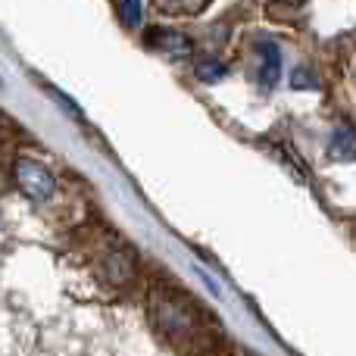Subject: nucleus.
Masks as SVG:
<instances>
[{
  "instance_id": "nucleus-1",
  "label": "nucleus",
  "mask_w": 356,
  "mask_h": 356,
  "mask_svg": "<svg viewBox=\"0 0 356 356\" xmlns=\"http://www.w3.org/2000/svg\"><path fill=\"white\" fill-rule=\"evenodd\" d=\"M150 319L166 334L169 344L184 353H213L219 347L209 313L169 282H160L150 291Z\"/></svg>"
},
{
  "instance_id": "nucleus-2",
  "label": "nucleus",
  "mask_w": 356,
  "mask_h": 356,
  "mask_svg": "<svg viewBox=\"0 0 356 356\" xmlns=\"http://www.w3.org/2000/svg\"><path fill=\"white\" fill-rule=\"evenodd\" d=\"M94 253H97V272L104 282L116 284V288H125V284L135 282L138 257L129 244H116V241H110V234H106V238L94 247Z\"/></svg>"
},
{
  "instance_id": "nucleus-3",
  "label": "nucleus",
  "mask_w": 356,
  "mask_h": 356,
  "mask_svg": "<svg viewBox=\"0 0 356 356\" xmlns=\"http://www.w3.org/2000/svg\"><path fill=\"white\" fill-rule=\"evenodd\" d=\"M13 178H16L19 191L25 197H31L35 203H47L54 200L56 194V178L50 172L44 163L31 160V156H19L16 160V169H13Z\"/></svg>"
},
{
  "instance_id": "nucleus-4",
  "label": "nucleus",
  "mask_w": 356,
  "mask_h": 356,
  "mask_svg": "<svg viewBox=\"0 0 356 356\" xmlns=\"http://www.w3.org/2000/svg\"><path fill=\"white\" fill-rule=\"evenodd\" d=\"M259 88L263 91H272V88L278 85V79H282V50H278V44L272 41H263L259 44Z\"/></svg>"
},
{
  "instance_id": "nucleus-5",
  "label": "nucleus",
  "mask_w": 356,
  "mask_h": 356,
  "mask_svg": "<svg viewBox=\"0 0 356 356\" xmlns=\"http://www.w3.org/2000/svg\"><path fill=\"white\" fill-rule=\"evenodd\" d=\"M328 154L334 156V160H356V135L350 129H338L332 135V141H328Z\"/></svg>"
},
{
  "instance_id": "nucleus-6",
  "label": "nucleus",
  "mask_w": 356,
  "mask_h": 356,
  "mask_svg": "<svg viewBox=\"0 0 356 356\" xmlns=\"http://www.w3.org/2000/svg\"><path fill=\"white\" fill-rule=\"evenodd\" d=\"M147 41L156 44V47H163V50H188L191 47V41L184 35H178V31H166V29L150 31Z\"/></svg>"
},
{
  "instance_id": "nucleus-7",
  "label": "nucleus",
  "mask_w": 356,
  "mask_h": 356,
  "mask_svg": "<svg viewBox=\"0 0 356 356\" xmlns=\"http://www.w3.org/2000/svg\"><path fill=\"white\" fill-rule=\"evenodd\" d=\"M194 72L200 81H219L222 75H225V66H222V63H213V60H197Z\"/></svg>"
},
{
  "instance_id": "nucleus-8",
  "label": "nucleus",
  "mask_w": 356,
  "mask_h": 356,
  "mask_svg": "<svg viewBox=\"0 0 356 356\" xmlns=\"http://www.w3.org/2000/svg\"><path fill=\"white\" fill-rule=\"evenodd\" d=\"M116 13L125 19V25H138L144 19V6L141 3H116Z\"/></svg>"
},
{
  "instance_id": "nucleus-9",
  "label": "nucleus",
  "mask_w": 356,
  "mask_h": 356,
  "mask_svg": "<svg viewBox=\"0 0 356 356\" xmlns=\"http://www.w3.org/2000/svg\"><path fill=\"white\" fill-rule=\"evenodd\" d=\"M291 88H316V75L309 72V69H297V72L291 75Z\"/></svg>"
},
{
  "instance_id": "nucleus-10",
  "label": "nucleus",
  "mask_w": 356,
  "mask_h": 356,
  "mask_svg": "<svg viewBox=\"0 0 356 356\" xmlns=\"http://www.w3.org/2000/svg\"><path fill=\"white\" fill-rule=\"evenodd\" d=\"M160 13H200L203 3H160Z\"/></svg>"
}]
</instances>
